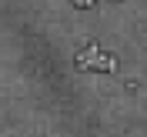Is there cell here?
Here are the masks:
<instances>
[{
  "label": "cell",
  "instance_id": "6da1fadb",
  "mask_svg": "<svg viewBox=\"0 0 147 137\" xmlns=\"http://www.w3.org/2000/svg\"><path fill=\"white\" fill-rule=\"evenodd\" d=\"M77 67H97V70H107V74H114L117 70V60H114V57H104L100 50H97V47H87V50H84L80 57H77Z\"/></svg>",
  "mask_w": 147,
  "mask_h": 137
},
{
  "label": "cell",
  "instance_id": "7a4b0ae2",
  "mask_svg": "<svg viewBox=\"0 0 147 137\" xmlns=\"http://www.w3.org/2000/svg\"><path fill=\"white\" fill-rule=\"evenodd\" d=\"M74 3H77V7H90L94 0H74Z\"/></svg>",
  "mask_w": 147,
  "mask_h": 137
}]
</instances>
